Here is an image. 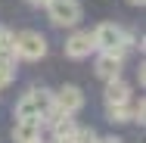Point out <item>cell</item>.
Listing matches in <instances>:
<instances>
[{
	"label": "cell",
	"instance_id": "9c48e42d",
	"mask_svg": "<svg viewBox=\"0 0 146 143\" xmlns=\"http://www.w3.org/2000/svg\"><path fill=\"white\" fill-rule=\"evenodd\" d=\"M13 140L16 143L40 140V121H34V118H19V121L13 124Z\"/></svg>",
	"mask_w": 146,
	"mask_h": 143
},
{
	"label": "cell",
	"instance_id": "4fadbf2b",
	"mask_svg": "<svg viewBox=\"0 0 146 143\" xmlns=\"http://www.w3.org/2000/svg\"><path fill=\"white\" fill-rule=\"evenodd\" d=\"M127 106H131V121H143V115H146L143 100H140V103H127Z\"/></svg>",
	"mask_w": 146,
	"mask_h": 143
},
{
	"label": "cell",
	"instance_id": "3957f363",
	"mask_svg": "<svg viewBox=\"0 0 146 143\" xmlns=\"http://www.w3.org/2000/svg\"><path fill=\"white\" fill-rule=\"evenodd\" d=\"M13 53L19 59H28V62H37V59L47 56V37L40 31H19L13 34Z\"/></svg>",
	"mask_w": 146,
	"mask_h": 143
},
{
	"label": "cell",
	"instance_id": "5b68a950",
	"mask_svg": "<svg viewBox=\"0 0 146 143\" xmlns=\"http://www.w3.org/2000/svg\"><path fill=\"white\" fill-rule=\"evenodd\" d=\"M53 109L62 112V115H78L84 109V93H81V87L62 84L56 93H53Z\"/></svg>",
	"mask_w": 146,
	"mask_h": 143
},
{
	"label": "cell",
	"instance_id": "e0dca14e",
	"mask_svg": "<svg viewBox=\"0 0 146 143\" xmlns=\"http://www.w3.org/2000/svg\"><path fill=\"white\" fill-rule=\"evenodd\" d=\"M127 3H131V6H143L146 0H127Z\"/></svg>",
	"mask_w": 146,
	"mask_h": 143
},
{
	"label": "cell",
	"instance_id": "277c9868",
	"mask_svg": "<svg viewBox=\"0 0 146 143\" xmlns=\"http://www.w3.org/2000/svg\"><path fill=\"white\" fill-rule=\"evenodd\" d=\"M47 16L56 28H72L81 22V3L78 0H50L47 3Z\"/></svg>",
	"mask_w": 146,
	"mask_h": 143
},
{
	"label": "cell",
	"instance_id": "7c38bea8",
	"mask_svg": "<svg viewBox=\"0 0 146 143\" xmlns=\"http://www.w3.org/2000/svg\"><path fill=\"white\" fill-rule=\"evenodd\" d=\"M75 143H96V131L93 128H78L75 131Z\"/></svg>",
	"mask_w": 146,
	"mask_h": 143
},
{
	"label": "cell",
	"instance_id": "ac0fdd59",
	"mask_svg": "<svg viewBox=\"0 0 146 143\" xmlns=\"http://www.w3.org/2000/svg\"><path fill=\"white\" fill-rule=\"evenodd\" d=\"M34 143H44V140H34Z\"/></svg>",
	"mask_w": 146,
	"mask_h": 143
},
{
	"label": "cell",
	"instance_id": "2e32d148",
	"mask_svg": "<svg viewBox=\"0 0 146 143\" xmlns=\"http://www.w3.org/2000/svg\"><path fill=\"white\" fill-rule=\"evenodd\" d=\"M31 6H47V3H50V0H28Z\"/></svg>",
	"mask_w": 146,
	"mask_h": 143
},
{
	"label": "cell",
	"instance_id": "9a60e30c",
	"mask_svg": "<svg viewBox=\"0 0 146 143\" xmlns=\"http://www.w3.org/2000/svg\"><path fill=\"white\" fill-rule=\"evenodd\" d=\"M96 143H121L118 137H96Z\"/></svg>",
	"mask_w": 146,
	"mask_h": 143
},
{
	"label": "cell",
	"instance_id": "ba28073f",
	"mask_svg": "<svg viewBox=\"0 0 146 143\" xmlns=\"http://www.w3.org/2000/svg\"><path fill=\"white\" fill-rule=\"evenodd\" d=\"M106 106H127L131 103V84L127 81H121V78H115V81H106Z\"/></svg>",
	"mask_w": 146,
	"mask_h": 143
},
{
	"label": "cell",
	"instance_id": "6da1fadb",
	"mask_svg": "<svg viewBox=\"0 0 146 143\" xmlns=\"http://www.w3.org/2000/svg\"><path fill=\"white\" fill-rule=\"evenodd\" d=\"M53 109V93L47 87H31L28 93L16 103V121L19 118H34V121H44V115Z\"/></svg>",
	"mask_w": 146,
	"mask_h": 143
},
{
	"label": "cell",
	"instance_id": "8992f818",
	"mask_svg": "<svg viewBox=\"0 0 146 143\" xmlns=\"http://www.w3.org/2000/svg\"><path fill=\"white\" fill-rule=\"evenodd\" d=\"M121 65H124V50L100 53V56H96V65H93V72H96L103 81H115V78H121Z\"/></svg>",
	"mask_w": 146,
	"mask_h": 143
},
{
	"label": "cell",
	"instance_id": "7a4b0ae2",
	"mask_svg": "<svg viewBox=\"0 0 146 143\" xmlns=\"http://www.w3.org/2000/svg\"><path fill=\"white\" fill-rule=\"evenodd\" d=\"M93 34V47L100 50V53H115V50H127L131 44H134V37L127 34V31L115 25V22H103V25H96V28L90 31Z\"/></svg>",
	"mask_w": 146,
	"mask_h": 143
},
{
	"label": "cell",
	"instance_id": "52a82bcc",
	"mask_svg": "<svg viewBox=\"0 0 146 143\" xmlns=\"http://www.w3.org/2000/svg\"><path fill=\"white\" fill-rule=\"evenodd\" d=\"M96 47H93V34L90 31H75L68 41H65V56L68 59H87Z\"/></svg>",
	"mask_w": 146,
	"mask_h": 143
},
{
	"label": "cell",
	"instance_id": "8fae6325",
	"mask_svg": "<svg viewBox=\"0 0 146 143\" xmlns=\"http://www.w3.org/2000/svg\"><path fill=\"white\" fill-rule=\"evenodd\" d=\"M16 78V62H9V59H0V90L9 84Z\"/></svg>",
	"mask_w": 146,
	"mask_h": 143
},
{
	"label": "cell",
	"instance_id": "30bf717a",
	"mask_svg": "<svg viewBox=\"0 0 146 143\" xmlns=\"http://www.w3.org/2000/svg\"><path fill=\"white\" fill-rule=\"evenodd\" d=\"M109 121H131V106H106Z\"/></svg>",
	"mask_w": 146,
	"mask_h": 143
},
{
	"label": "cell",
	"instance_id": "5bb4252c",
	"mask_svg": "<svg viewBox=\"0 0 146 143\" xmlns=\"http://www.w3.org/2000/svg\"><path fill=\"white\" fill-rule=\"evenodd\" d=\"M50 143H75V137H53Z\"/></svg>",
	"mask_w": 146,
	"mask_h": 143
}]
</instances>
